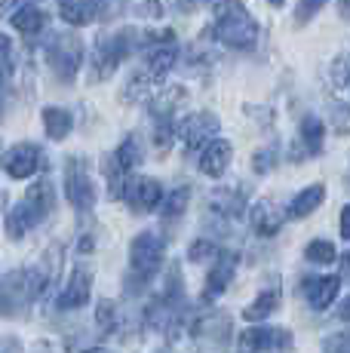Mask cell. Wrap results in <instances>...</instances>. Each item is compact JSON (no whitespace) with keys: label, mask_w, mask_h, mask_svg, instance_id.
I'll list each match as a JSON object with an SVG mask.
<instances>
[{"label":"cell","mask_w":350,"mask_h":353,"mask_svg":"<svg viewBox=\"0 0 350 353\" xmlns=\"http://www.w3.org/2000/svg\"><path fill=\"white\" fill-rule=\"evenodd\" d=\"M212 34L231 50H252L258 43V22L246 12L240 0H221L212 16Z\"/></svg>","instance_id":"cell-1"},{"label":"cell","mask_w":350,"mask_h":353,"mask_svg":"<svg viewBox=\"0 0 350 353\" xmlns=\"http://www.w3.org/2000/svg\"><path fill=\"white\" fill-rule=\"evenodd\" d=\"M56 206V191H52L50 181H37L28 188V194L10 209L6 215V236L10 240H22L28 230H34L46 215Z\"/></svg>","instance_id":"cell-2"},{"label":"cell","mask_w":350,"mask_h":353,"mask_svg":"<svg viewBox=\"0 0 350 353\" xmlns=\"http://www.w3.org/2000/svg\"><path fill=\"white\" fill-rule=\"evenodd\" d=\"M163 258H166V243L157 234H151V230L138 234L130 246V280H126V289L136 292V286L151 283L157 276Z\"/></svg>","instance_id":"cell-3"},{"label":"cell","mask_w":350,"mask_h":353,"mask_svg":"<svg viewBox=\"0 0 350 353\" xmlns=\"http://www.w3.org/2000/svg\"><path fill=\"white\" fill-rule=\"evenodd\" d=\"M141 46V34L136 28H123L117 34H105L96 46V77H111L126 56Z\"/></svg>","instance_id":"cell-4"},{"label":"cell","mask_w":350,"mask_h":353,"mask_svg":"<svg viewBox=\"0 0 350 353\" xmlns=\"http://www.w3.org/2000/svg\"><path fill=\"white\" fill-rule=\"evenodd\" d=\"M46 62L56 71L59 80L71 83L80 71V62H83V43L74 34H52V40L46 43Z\"/></svg>","instance_id":"cell-5"},{"label":"cell","mask_w":350,"mask_h":353,"mask_svg":"<svg viewBox=\"0 0 350 353\" xmlns=\"http://www.w3.org/2000/svg\"><path fill=\"white\" fill-rule=\"evenodd\" d=\"M65 194H68V203L77 212H90L96 206V185L90 179V169L80 157L68 160V169H65Z\"/></svg>","instance_id":"cell-6"},{"label":"cell","mask_w":350,"mask_h":353,"mask_svg":"<svg viewBox=\"0 0 350 353\" xmlns=\"http://www.w3.org/2000/svg\"><path fill=\"white\" fill-rule=\"evenodd\" d=\"M292 347V332L271 329V325H255L240 335V353H286Z\"/></svg>","instance_id":"cell-7"},{"label":"cell","mask_w":350,"mask_h":353,"mask_svg":"<svg viewBox=\"0 0 350 353\" xmlns=\"http://www.w3.org/2000/svg\"><path fill=\"white\" fill-rule=\"evenodd\" d=\"M215 132H218V117H215L212 111L187 114V117L178 123V129H175V135L185 141L187 151H197V148L209 145Z\"/></svg>","instance_id":"cell-8"},{"label":"cell","mask_w":350,"mask_h":353,"mask_svg":"<svg viewBox=\"0 0 350 353\" xmlns=\"http://www.w3.org/2000/svg\"><path fill=\"white\" fill-rule=\"evenodd\" d=\"M120 196L130 203L132 212H151V209H157L160 200H163V188H160L157 179L138 175V179H126L123 194Z\"/></svg>","instance_id":"cell-9"},{"label":"cell","mask_w":350,"mask_h":353,"mask_svg":"<svg viewBox=\"0 0 350 353\" xmlns=\"http://www.w3.org/2000/svg\"><path fill=\"white\" fill-rule=\"evenodd\" d=\"M40 166H43V151L37 145H31V141L10 148L3 157V169L10 179H31Z\"/></svg>","instance_id":"cell-10"},{"label":"cell","mask_w":350,"mask_h":353,"mask_svg":"<svg viewBox=\"0 0 350 353\" xmlns=\"http://www.w3.org/2000/svg\"><path fill=\"white\" fill-rule=\"evenodd\" d=\"M338 289H341V276H305L301 280V292H305V298L316 310L332 307L335 298H338Z\"/></svg>","instance_id":"cell-11"},{"label":"cell","mask_w":350,"mask_h":353,"mask_svg":"<svg viewBox=\"0 0 350 353\" xmlns=\"http://www.w3.org/2000/svg\"><path fill=\"white\" fill-rule=\"evenodd\" d=\"M90 292H92V274L86 268H74L68 286L59 295V310H80L90 301Z\"/></svg>","instance_id":"cell-12"},{"label":"cell","mask_w":350,"mask_h":353,"mask_svg":"<svg viewBox=\"0 0 350 353\" xmlns=\"http://www.w3.org/2000/svg\"><path fill=\"white\" fill-rule=\"evenodd\" d=\"M234 274H237V255L234 252H221L218 261L212 264L209 276H206V286H203V298L206 301H215L227 286H231Z\"/></svg>","instance_id":"cell-13"},{"label":"cell","mask_w":350,"mask_h":353,"mask_svg":"<svg viewBox=\"0 0 350 353\" xmlns=\"http://www.w3.org/2000/svg\"><path fill=\"white\" fill-rule=\"evenodd\" d=\"M175 59H178V46H175V40H172V31H163L157 37V50L151 52V59H147V74H151L154 80H163L166 74L172 71V65H175Z\"/></svg>","instance_id":"cell-14"},{"label":"cell","mask_w":350,"mask_h":353,"mask_svg":"<svg viewBox=\"0 0 350 353\" xmlns=\"http://www.w3.org/2000/svg\"><path fill=\"white\" fill-rule=\"evenodd\" d=\"M282 209L277 206L274 200H261L252 206V212H249V221H252V230L258 236H274L277 230L282 228Z\"/></svg>","instance_id":"cell-15"},{"label":"cell","mask_w":350,"mask_h":353,"mask_svg":"<svg viewBox=\"0 0 350 353\" xmlns=\"http://www.w3.org/2000/svg\"><path fill=\"white\" fill-rule=\"evenodd\" d=\"M227 166H231V141L212 139L200 154V172L209 175V179H218V175H225Z\"/></svg>","instance_id":"cell-16"},{"label":"cell","mask_w":350,"mask_h":353,"mask_svg":"<svg viewBox=\"0 0 350 353\" xmlns=\"http://www.w3.org/2000/svg\"><path fill=\"white\" fill-rule=\"evenodd\" d=\"M59 12H62V19L68 25H77V28H83V25L96 22L99 0H59Z\"/></svg>","instance_id":"cell-17"},{"label":"cell","mask_w":350,"mask_h":353,"mask_svg":"<svg viewBox=\"0 0 350 353\" xmlns=\"http://www.w3.org/2000/svg\"><path fill=\"white\" fill-rule=\"evenodd\" d=\"M194 335L200 341H215V344H225L227 335H231V320L227 314H212V316H203L197 325H194Z\"/></svg>","instance_id":"cell-18"},{"label":"cell","mask_w":350,"mask_h":353,"mask_svg":"<svg viewBox=\"0 0 350 353\" xmlns=\"http://www.w3.org/2000/svg\"><path fill=\"white\" fill-rule=\"evenodd\" d=\"M277 307H280V289H277V286H271V289L261 292V295L255 298L252 304H246L243 320H249V323H261V320H267V316H271Z\"/></svg>","instance_id":"cell-19"},{"label":"cell","mask_w":350,"mask_h":353,"mask_svg":"<svg viewBox=\"0 0 350 353\" xmlns=\"http://www.w3.org/2000/svg\"><path fill=\"white\" fill-rule=\"evenodd\" d=\"M43 25H46V16L31 3L19 6V10L12 12V28L19 34H25V37H37V34L43 31Z\"/></svg>","instance_id":"cell-20"},{"label":"cell","mask_w":350,"mask_h":353,"mask_svg":"<svg viewBox=\"0 0 350 353\" xmlns=\"http://www.w3.org/2000/svg\"><path fill=\"white\" fill-rule=\"evenodd\" d=\"M322 196H326V188H322V185L305 188V191H301L292 203H289V212H286V215H289V219H307L313 209H320Z\"/></svg>","instance_id":"cell-21"},{"label":"cell","mask_w":350,"mask_h":353,"mask_svg":"<svg viewBox=\"0 0 350 353\" xmlns=\"http://www.w3.org/2000/svg\"><path fill=\"white\" fill-rule=\"evenodd\" d=\"M298 139H301V148L305 154H320L322 151V139H326V129H322V120L320 117H305L301 120V129H298Z\"/></svg>","instance_id":"cell-22"},{"label":"cell","mask_w":350,"mask_h":353,"mask_svg":"<svg viewBox=\"0 0 350 353\" xmlns=\"http://www.w3.org/2000/svg\"><path fill=\"white\" fill-rule=\"evenodd\" d=\"M43 126H46V135L56 141L68 139L71 126H74V117L71 111H65V108H46L43 111Z\"/></svg>","instance_id":"cell-23"},{"label":"cell","mask_w":350,"mask_h":353,"mask_svg":"<svg viewBox=\"0 0 350 353\" xmlns=\"http://www.w3.org/2000/svg\"><path fill=\"white\" fill-rule=\"evenodd\" d=\"M209 206H212V212L225 215V219H240V215H243V206H246V196L240 191H215Z\"/></svg>","instance_id":"cell-24"},{"label":"cell","mask_w":350,"mask_h":353,"mask_svg":"<svg viewBox=\"0 0 350 353\" xmlns=\"http://www.w3.org/2000/svg\"><path fill=\"white\" fill-rule=\"evenodd\" d=\"M187 200H191V191H187V188H175L172 194H163V200H160V203H163V209H160V212H163V219L175 221L187 209Z\"/></svg>","instance_id":"cell-25"},{"label":"cell","mask_w":350,"mask_h":353,"mask_svg":"<svg viewBox=\"0 0 350 353\" xmlns=\"http://www.w3.org/2000/svg\"><path fill=\"white\" fill-rule=\"evenodd\" d=\"M305 255H307V261H313V264H332L335 261V243L313 240V243H307Z\"/></svg>","instance_id":"cell-26"},{"label":"cell","mask_w":350,"mask_h":353,"mask_svg":"<svg viewBox=\"0 0 350 353\" xmlns=\"http://www.w3.org/2000/svg\"><path fill=\"white\" fill-rule=\"evenodd\" d=\"M16 71V52H12V40L6 34H0V80L12 77Z\"/></svg>","instance_id":"cell-27"},{"label":"cell","mask_w":350,"mask_h":353,"mask_svg":"<svg viewBox=\"0 0 350 353\" xmlns=\"http://www.w3.org/2000/svg\"><path fill=\"white\" fill-rule=\"evenodd\" d=\"M151 83H154V77L151 74H136V77L130 80V86H126V92H123V99L126 101H136V99H145L147 92H151Z\"/></svg>","instance_id":"cell-28"},{"label":"cell","mask_w":350,"mask_h":353,"mask_svg":"<svg viewBox=\"0 0 350 353\" xmlns=\"http://www.w3.org/2000/svg\"><path fill=\"white\" fill-rule=\"evenodd\" d=\"M99 329L102 332H114V325H117V304L114 301H102L99 304Z\"/></svg>","instance_id":"cell-29"},{"label":"cell","mask_w":350,"mask_h":353,"mask_svg":"<svg viewBox=\"0 0 350 353\" xmlns=\"http://www.w3.org/2000/svg\"><path fill=\"white\" fill-rule=\"evenodd\" d=\"M332 123L341 135H350V108L347 105H332Z\"/></svg>","instance_id":"cell-30"},{"label":"cell","mask_w":350,"mask_h":353,"mask_svg":"<svg viewBox=\"0 0 350 353\" xmlns=\"http://www.w3.org/2000/svg\"><path fill=\"white\" fill-rule=\"evenodd\" d=\"M322 353H350V332H338V335L326 338Z\"/></svg>","instance_id":"cell-31"},{"label":"cell","mask_w":350,"mask_h":353,"mask_svg":"<svg viewBox=\"0 0 350 353\" xmlns=\"http://www.w3.org/2000/svg\"><path fill=\"white\" fill-rule=\"evenodd\" d=\"M274 163H277V151H274V148H265V151H258L255 154V172H271L274 169Z\"/></svg>","instance_id":"cell-32"},{"label":"cell","mask_w":350,"mask_h":353,"mask_svg":"<svg viewBox=\"0 0 350 353\" xmlns=\"http://www.w3.org/2000/svg\"><path fill=\"white\" fill-rule=\"evenodd\" d=\"M322 3H326V0H301L298 3V25H305L307 19H313L316 12L322 10Z\"/></svg>","instance_id":"cell-33"},{"label":"cell","mask_w":350,"mask_h":353,"mask_svg":"<svg viewBox=\"0 0 350 353\" xmlns=\"http://www.w3.org/2000/svg\"><path fill=\"white\" fill-rule=\"evenodd\" d=\"M332 77H335V83H338V86H347L350 83V56H341L338 62H335Z\"/></svg>","instance_id":"cell-34"},{"label":"cell","mask_w":350,"mask_h":353,"mask_svg":"<svg viewBox=\"0 0 350 353\" xmlns=\"http://www.w3.org/2000/svg\"><path fill=\"white\" fill-rule=\"evenodd\" d=\"M206 255H215V243H209V240H197L191 246V252H187V258L191 261H203Z\"/></svg>","instance_id":"cell-35"},{"label":"cell","mask_w":350,"mask_h":353,"mask_svg":"<svg viewBox=\"0 0 350 353\" xmlns=\"http://www.w3.org/2000/svg\"><path fill=\"white\" fill-rule=\"evenodd\" d=\"M0 353H25L19 338H0Z\"/></svg>","instance_id":"cell-36"},{"label":"cell","mask_w":350,"mask_h":353,"mask_svg":"<svg viewBox=\"0 0 350 353\" xmlns=\"http://www.w3.org/2000/svg\"><path fill=\"white\" fill-rule=\"evenodd\" d=\"M341 236L344 240H350V203L344 209H341Z\"/></svg>","instance_id":"cell-37"},{"label":"cell","mask_w":350,"mask_h":353,"mask_svg":"<svg viewBox=\"0 0 350 353\" xmlns=\"http://www.w3.org/2000/svg\"><path fill=\"white\" fill-rule=\"evenodd\" d=\"M338 314H341V320H350V298H347L344 304H341V310H338Z\"/></svg>","instance_id":"cell-38"},{"label":"cell","mask_w":350,"mask_h":353,"mask_svg":"<svg viewBox=\"0 0 350 353\" xmlns=\"http://www.w3.org/2000/svg\"><path fill=\"white\" fill-rule=\"evenodd\" d=\"M341 264H344V274H347V276H350V252H347V255H344V258H341Z\"/></svg>","instance_id":"cell-39"},{"label":"cell","mask_w":350,"mask_h":353,"mask_svg":"<svg viewBox=\"0 0 350 353\" xmlns=\"http://www.w3.org/2000/svg\"><path fill=\"white\" fill-rule=\"evenodd\" d=\"M185 6H194V3H206V0H181Z\"/></svg>","instance_id":"cell-40"},{"label":"cell","mask_w":350,"mask_h":353,"mask_svg":"<svg viewBox=\"0 0 350 353\" xmlns=\"http://www.w3.org/2000/svg\"><path fill=\"white\" fill-rule=\"evenodd\" d=\"M0 114H3V90H0Z\"/></svg>","instance_id":"cell-41"},{"label":"cell","mask_w":350,"mask_h":353,"mask_svg":"<svg viewBox=\"0 0 350 353\" xmlns=\"http://www.w3.org/2000/svg\"><path fill=\"white\" fill-rule=\"evenodd\" d=\"M271 3H274V6H282V3H286V0H271Z\"/></svg>","instance_id":"cell-42"},{"label":"cell","mask_w":350,"mask_h":353,"mask_svg":"<svg viewBox=\"0 0 350 353\" xmlns=\"http://www.w3.org/2000/svg\"><path fill=\"white\" fill-rule=\"evenodd\" d=\"M0 206H3V191H0Z\"/></svg>","instance_id":"cell-43"},{"label":"cell","mask_w":350,"mask_h":353,"mask_svg":"<svg viewBox=\"0 0 350 353\" xmlns=\"http://www.w3.org/2000/svg\"><path fill=\"white\" fill-rule=\"evenodd\" d=\"M160 353H172V350H160Z\"/></svg>","instance_id":"cell-44"}]
</instances>
